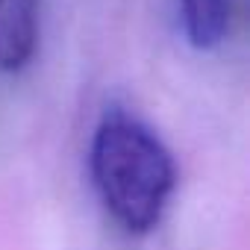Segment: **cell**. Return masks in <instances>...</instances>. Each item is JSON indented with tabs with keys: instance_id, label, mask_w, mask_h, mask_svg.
<instances>
[{
	"instance_id": "1",
	"label": "cell",
	"mask_w": 250,
	"mask_h": 250,
	"mask_svg": "<svg viewBox=\"0 0 250 250\" xmlns=\"http://www.w3.org/2000/svg\"><path fill=\"white\" fill-rule=\"evenodd\" d=\"M91 177L106 212L127 232H150L177 186L168 147L147 124L124 112H109L97 124Z\"/></svg>"
},
{
	"instance_id": "2",
	"label": "cell",
	"mask_w": 250,
	"mask_h": 250,
	"mask_svg": "<svg viewBox=\"0 0 250 250\" xmlns=\"http://www.w3.org/2000/svg\"><path fill=\"white\" fill-rule=\"evenodd\" d=\"M42 0H0V74L24 71L39 47Z\"/></svg>"
},
{
	"instance_id": "3",
	"label": "cell",
	"mask_w": 250,
	"mask_h": 250,
	"mask_svg": "<svg viewBox=\"0 0 250 250\" xmlns=\"http://www.w3.org/2000/svg\"><path fill=\"white\" fill-rule=\"evenodd\" d=\"M177 6L191 47L212 50L224 44L232 27V0H177Z\"/></svg>"
}]
</instances>
